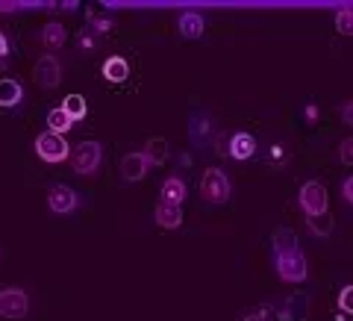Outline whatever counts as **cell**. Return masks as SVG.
Returning a JSON list of instances; mask_svg holds the SVG:
<instances>
[{"mask_svg": "<svg viewBox=\"0 0 353 321\" xmlns=\"http://www.w3.org/2000/svg\"><path fill=\"white\" fill-rule=\"evenodd\" d=\"M103 162V145L101 142H80L71 150V168L80 177H94Z\"/></svg>", "mask_w": 353, "mask_h": 321, "instance_id": "obj_1", "label": "cell"}, {"mask_svg": "<svg viewBox=\"0 0 353 321\" xmlns=\"http://www.w3.org/2000/svg\"><path fill=\"white\" fill-rule=\"evenodd\" d=\"M230 192H233V186H230L227 174L221 168H206L203 177H201V197L209 204H227L230 201Z\"/></svg>", "mask_w": 353, "mask_h": 321, "instance_id": "obj_2", "label": "cell"}, {"mask_svg": "<svg viewBox=\"0 0 353 321\" xmlns=\"http://www.w3.org/2000/svg\"><path fill=\"white\" fill-rule=\"evenodd\" d=\"M274 262H277L280 280H285V283H303L306 274H309V262H306V257L301 253V248L289 251V253H277Z\"/></svg>", "mask_w": 353, "mask_h": 321, "instance_id": "obj_3", "label": "cell"}, {"mask_svg": "<svg viewBox=\"0 0 353 321\" xmlns=\"http://www.w3.org/2000/svg\"><path fill=\"white\" fill-rule=\"evenodd\" d=\"M36 157L50 162V165H57V162H65L71 157V148H68V142H65V136H57V133L48 130L36 139Z\"/></svg>", "mask_w": 353, "mask_h": 321, "instance_id": "obj_4", "label": "cell"}, {"mask_svg": "<svg viewBox=\"0 0 353 321\" xmlns=\"http://www.w3.org/2000/svg\"><path fill=\"white\" fill-rule=\"evenodd\" d=\"M297 201H301V209L306 213V218L324 215L327 213V189H324V183H318V180L303 183L301 186V195H297Z\"/></svg>", "mask_w": 353, "mask_h": 321, "instance_id": "obj_5", "label": "cell"}, {"mask_svg": "<svg viewBox=\"0 0 353 321\" xmlns=\"http://www.w3.org/2000/svg\"><path fill=\"white\" fill-rule=\"evenodd\" d=\"M27 313H30V295L24 289L9 286V289L0 292V315L3 318H24Z\"/></svg>", "mask_w": 353, "mask_h": 321, "instance_id": "obj_6", "label": "cell"}, {"mask_svg": "<svg viewBox=\"0 0 353 321\" xmlns=\"http://www.w3.org/2000/svg\"><path fill=\"white\" fill-rule=\"evenodd\" d=\"M32 80H36L41 88H57L62 83V65L57 57H41L36 65H32Z\"/></svg>", "mask_w": 353, "mask_h": 321, "instance_id": "obj_7", "label": "cell"}, {"mask_svg": "<svg viewBox=\"0 0 353 321\" xmlns=\"http://www.w3.org/2000/svg\"><path fill=\"white\" fill-rule=\"evenodd\" d=\"M189 139L194 148H212L215 145V130H212V118L206 113H194L189 121Z\"/></svg>", "mask_w": 353, "mask_h": 321, "instance_id": "obj_8", "label": "cell"}, {"mask_svg": "<svg viewBox=\"0 0 353 321\" xmlns=\"http://www.w3.org/2000/svg\"><path fill=\"white\" fill-rule=\"evenodd\" d=\"M77 204H80V197H77V192L71 189V186H50V192H48V206L53 209L57 215H65V213H74Z\"/></svg>", "mask_w": 353, "mask_h": 321, "instance_id": "obj_9", "label": "cell"}, {"mask_svg": "<svg viewBox=\"0 0 353 321\" xmlns=\"http://www.w3.org/2000/svg\"><path fill=\"white\" fill-rule=\"evenodd\" d=\"M148 168H150V162H148L145 153H127V157L121 159V174H124V180H127V183L145 180V177H148Z\"/></svg>", "mask_w": 353, "mask_h": 321, "instance_id": "obj_10", "label": "cell"}, {"mask_svg": "<svg viewBox=\"0 0 353 321\" xmlns=\"http://www.w3.org/2000/svg\"><path fill=\"white\" fill-rule=\"evenodd\" d=\"M256 153V139L250 133H236L230 136V157L233 159H250Z\"/></svg>", "mask_w": 353, "mask_h": 321, "instance_id": "obj_11", "label": "cell"}, {"mask_svg": "<svg viewBox=\"0 0 353 321\" xmlns=\"http://www.w3.org/2000/svg\"><path fill=\"white\" fill-rule=\"evenodd\" d=\"M176 27H180L183 39H201L203 30H206V21L201 12H183L180 21H176Z\"/></svg>", "mask_w": 353, "mask_h": 321, "instance_id": "obj_12", "label": "cell"}, {"mask_svg": "<svg viewBox=\"0 0 353 321\" xmlns=\"http://www.w3.org/2000/svg\"><path fill=\"white\" fill-rule=\"evenodd\" d=\"M153 218H157V224H159L162 230H176V227L183 224V209L159 201V206H157V213H153Z\"/></svg>", "mask_w": 353, "mask_h": 321, "instance_id": "obj_13", "label": "cell"}, {"mask_svg": "<svg viewBox=\"0 0 353 321\" xmlns=\"http://www.w3.org/2000/svg\"><path fill=\"white\" fill-rule=\"evenodd\" d=\"M185 201V183L180 177H168L162 183V204H171V206H183Z\"/></svg>", "mask_w": 353, "mask_h": 321, "instance_id": "obj_14", "label": "cell"}, {"mask_svg": "<svg viewBox=\"0 0 353 321\" xmlns=\"http://www.w3.org/2000/svg\"><path fill=\"white\" fill-rule=\"evenodd\" d=\"M24 101V88H21L18 80H0V106L12 109Z\"/></svg>", "mask_w": 353, "mask_h": 321, "instance_id": "obj_15", "label": "cell"}, {"mask_svg": "<svg viewBox=\"0 0 353 321\" xmlns=\"http://www.w3.org/2000/svg\"><path fill=\"white\" fill-rule=\"evenodd\" d=\"M41 41L48 50H59L65 41H68V32H65V27L59 24V21H50L48 27L41 30Z\"/></svg>", "mask_w": 353, "mask_h": 321, "instance_id": "obj_16", "label": "cell"}, {"mask_svg": "<svg viewBox=\"0 0 353 321\" xmlns=\"http://www.w3.org/2000/svg\"><path fill=\"white\" fill-rule=\"evenodd\" d=\"M103 77L109 83H124L127 77H130V65L124 57H109L103 62Z\"/></svg>", "mask_w": 353, "mask_h": 321, "instance_id": "obj_17", "label": "cell"}, {"mask_svg": "<svg viewBox=\"0 0 353 321\" xmlns=\"http://www.w3.org/2000/svg\"><path fill=\"white\" fill-rule=\"evenodd\" d=\"M141 153L148 157L150 165H165V159L171 157V148H168V142H165V139H150Z\"/></svg>", "mask_w": 353, "mask_h": 321, "instance_id": "obj_18", "label": "cell"}, {"mask_svg": "<svg viewBox=\"0 0 353 321\" xmlns=\"http://www.w3.org/2000/svg\"><path fill=\"white\" fill-rule=\"evenodd\" d=\"M274 257L277 253H289V251H297V233L294 230H289V227H283V230H277L274 233Z\"/></svg>", "mask_w": 353, "mask_h": 321, "instance_id": "obj_19", "label": "cell"}, {"mask_svg": "<svg viewBox=\"0 0 353 321\" xmlns=\"http://www.w3.org/2000/svg\"><path fill=\"white\" fill-rule=\"evenodd\" d=\"M71 124H74V121L65 115V109H62V106H57V109H50V113H48V130H50V133H57V136L68 133Z\"/></svg>", "mask_w": 353, "mask_h": 321, "instance_id": "obj_20", "label": "cell"}, {"mask_svg": "<svg viewBox=\"0 0 353 321\" xmlns=\"http://www.w3.org/2000/svg\"><path fill=\"white\" fill-rule=\"evenodd\" d=\"M62 109H65V115H68L71 121H83L88 115V106H85V101L80 95H68V97H65Z\"/></svg>", "mask_w": 353, "mask_h": 321, "instance_id": "obj_21", "label": "cell"}, {"mask_svg": "<svg viewBox=\"0 0 353 321\" xmlns=\"http://www.w3.org/2000/svg\"><path fill=\"white\" fill-rule=\"evenodd\" d=\"M306 224H309V230H312L315 236H330V233H333V218H330V213L306 218Z\"/></svg>", "mask_w": 353, "mask_h": 321, "instance_id": "obj_22", "label": "cell"}, {"mask_svg": "<svg viewBox=\"0 0 353 321\" xmlns=\"http://www.w3.org/2000/svg\"><path fill=\"white\" fill-rule=\"evenodd\" d=\"M336 27L341 36H353V6H345L336 12Z\"/></svg>", "mask_w": 353, "mask_h": 321, "instance_id": "obj_23", "label": "cell"}, {"mask_svg": "<svg viewBox=\"0 0 353 321\" xmlns=\"http://www.w3.org/2000/svg\"><path fill=\"white\" fill-rule=\"evenodd\" d=\"M88 21H92V30L94 32H109V30H112L115 27V21L112 18H109V15H88Z\"/></svg>", "mask_w": 353, "mask_h": 321, "instance_id": "obj_24", "label": "cell"}, {"mask_svg": "<svg viewBox=\"0 0 353 321\" xmlns=\"http://www.w3.org/2000/svg\"><path fill=\"white\" fill-rule=\"evenodd\" d=\"M339 309L353 315V286H345V289L339 292Z\"/></svg>", "mask_w": 353, "mask_h": 321, "instance_id": "obj_25", "label": "cell"}, {"mask_svg": "<svg viewBox=\"0 0 353 321\" xmlns=\"http://www.w3.org/2000/svg\"><path fill=\"white\" fill-rule=\"evenodd\" d=\"M339 159L345 162V165H353V136L345 139V142L339 145Z\"/></svg>", "mask_w": 353, "mask_h": 321, "instance_id": "obj_26", "label": "cell"}, {"mask_svg": "<svg viewBox=\"0 0 353 321\" xmlns=\"http://www.w3.org/2000/svg\"><path fill=\"white\" fill-rule=\"evenodd\" d=\"M268 162H271V165H283V162H285V150H283L280 145H274V148L268 150Z\"/></svg>", "mask_w": 353, "mask_h": 321, "instance_id": "obj_27", "label": "cell"}, {"mask_svg": "<svg viewBox=\"0 0 353 321\" xmlns=\"http://www.w3.org/2000/svg\"><path fill=\"white\" fill-rule=\"evenodd\" d=\"M339 115H341V121H345L347 127H353V101H347V104H341V109H339Z\"/></svg>", "mask_w": 353, "mask_h": 321, "instance_id": "obj_28", "label": "cell"}, {"mask_svg": "<svg viewBox=\"0 0 353 321\" xmlns=\"http://www.w3.org/2000/svg\"><path fill=\"white\" fill-rule=\"evenodd\" d=\"M341 197H345V201L353 206V174L347 177V180L345 183H341Z\"/></svg>", "mask_w": 353, "mask_h": 321, "instance_id": "obj_29", "label": "cell"}, {"mask_svg": "<svg viewBox=\"0 0 353 321\" xmlns=\"http://www.w3.org/2000/svg\"><path fill=\"white\" fill-rule=\"evenodd\" d=\"M303 118L309 121V124H315V121H318V106H315V104H309V106L303 109Z\"/></svg>", "mask_w": 353, "mask_h": 321, "instance_id": "obj_30", "label": "cell"}, {"mask_svg": "<svg viewBox=\"0 0 353 321\" xmlns=\"http://www.w3.org/2000/svg\"><path fill=\"white\" fill-rule=\"evenodd\" d=\"M6 50H9V41H6L3 32H0V57H6Z\"/></svg>", "mask_w": 353, "mask_h": 321, "instance_id": "obj_31", "label": "cell"}, {"mask_svg": "<svg viewBox=\"0 0 353 321\" xmlns=\"http://www.w3.org/2000/svg\"><path fill=\"white\" fill-rule=\"evenodd\" d=\"M80 44H83V48H85V50H88V48H94V41H92V36H83V39H80Z\"/></svg>", "mask_w": 353, "mask_h": 321, "instance_id": "obj_32", "label": "cell"}, {"mask_svg": "<svg viewBox=\"0 0 353 321\" xmlns=\"http://www.w3.org/2000/svg\"><path fill=\"white\" fill-rule=\"evenodd\" d=\"M241 321H265V315H259V313H253V315H245Z\"/></svg>", "mask_w": 353, "mask_h": 321, "instance_id": "obj_33", "label": "cell"}, {"mask_svg": "<svg viewBox=\"0 0 353 321\" xmlns=\"http://www.w3.org/2000/svg\"><path fill=\"white\" fill-rule=\"evenodd\" d=\"M0 260H3V251H0Z\"/></svg>", "mask_w": 353, "mask_h": 321, "instance_id": "obj_34", "label": "cell"}]
</instances>
